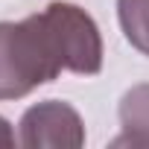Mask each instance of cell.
I'll return each instance as SVG.
<instances>
[{
  "mask_svg": "<svg viewBox=\"0 0 149 149\" xmlns=\"http://www.w3.org/2000/svg\"><path fill=\"white\" fill-rule=\"evenodd\" d=\"M41 15L50 26L64 70L79 76H97L102 70V35L97 21L82 6L64 3V0L50 3Z\"/></svg>",
  "mask_w": 149,
  "mask_h": 149,
  "instance_id": "7a4b0ae2",
  "label": "cell"
},
{
  "mask_svg": "<svg viewBox=\"0 0 149 149\" xmlns=\"http://www.w3.org/2000/svg\"><path fill=\"white\" fill-rule=\"evenodd\" d=\"M18 140L26 149H79L85 146V123L70 102L44 100L24 111Z\"/></svg>",
  "mask_w": 149,
  "mask_h": 149,
  "instance_id": "3957f363",
  "label": "cell"
},
{
  "mask_svg": "<svg viewBox=\"0 0 149 149\" xmlns=\"http://www.w3.org/2000/svg\"><path fill=\"white\" fill-rule=\"evenodd\" d=\"M120 126L123 134L114 137V146H149V82L129 88L120 97Z\"/></svg>",
  "mask_w": 149,
  "mask_h": 149,
  "instance_id": "277c9868",
  "label": "cell"
},
{
  "mask_svg": "<svg viewBox=\"0 0 149 149\" xmlns=\"http://www.w3.org/2000/svg\"><path fill=\"white\" fill-rule=\"evenodd\" d=\"M15 146V132L6 117H0V149H12Z\"/></svg>",
  "mask_w": 149,
  "mask_h": 149,
  "instance_id": "8992f818",
  "label": "cell"
},
{
  "mask_svg": "<svg viewBox=\"0 0 149 149\" xmlns=\"http://www.w3.org/2000/svg\"><path fill=\"white\" fill-rule=\"evenodd\" d=\"M117 18L126 41L149 56V0H117Z\"/></svg>",
  "mask_w": 149,
  "mask_h": 149,
  "instance_id": "5b68a950",
  "label": "cell"
},
{
  "mask_svg": "<svg viewBox=\"0 0 149 149\" xmlns=\"http://www.w3.org/2000/svg\"><path fill=\"white\" fill-rule=\"evenodd\" d=\"M64 70L44 15L0 21V100H21Z\"/></svg>",
  "mask_w": 149,
  "mask_h": 149,
  "instance_id": "6da1fadb",
  "label": "cell"
}]
</instances>
